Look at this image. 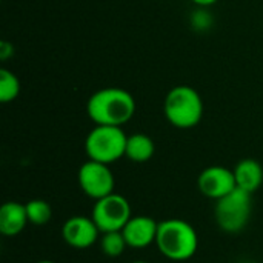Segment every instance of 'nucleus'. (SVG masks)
<instances>
[{
	"instance_id": "obj_16",
	"label": "nucleus",
	"mask_w": 263,
	"mask_h": 263,
	"mask_svg": "<svg viewBox=\"0 0 263 263\" xmlns=\"http://www.w3.org/2000/svg\"><path fill=\"white\" fill-rule=\"evenodd\" d=\"M18 94H20V80L12 71L2 68L0 69V102L9 103L15 100Z\"/></svg>"
},
{
	"instance_id": "obj_19",
	"label": "nucleus",
	"mask_w": 263,
	"mask_h": 263,
	"mask_svg": "<svg viewBox=\"0 0 263 263\" xmlns=\"http://www.w3.org/2000/svg\"><path fill=\"white\" fill-rule=\"evenodd\" d=\"M131 263H149V262H145V260H136V262H131Z\"/></svg>"
},
{
	"instance_id": "obj_10",
	"label": "nucleus",
	"mask_w": 263,
	"mask_h": 263,
	"mask_svg": "<svg viewBox=\"0 0 263 263\" xmlns=\"http://www.w3.org/2000/svg\"><path fill=\"white\" fill-rule=\"evenodd\" d=\"M159 222L148 216H133L123 227L122 233L126 245L134 250H143L156 243Z\"/></svg>"
},
{
	"instance_id": "obj_13",
	"label": "nucleus",
	"mask_w": 263,
	"mask_h": 263,
	"mask_svg": "<svg viewBox=\"0 0 263 263\" xmlns=\"http://www.w3.org/2000/svg\"><path fill=\"white\" fill-rule=\"evenodd\" d=\"M154 151H156V146L149 136L142 134V133L128 136L125 157H128L131 162H136V163L148 162L154 156Z\"/></svg>"
},
{
	"instance_id": "obj_11",
	"label": "nucleus",
	"mask_w": 263,
	"mask_h": 263,
	"mask_svg": "<svg viewBox=\"0 0 263 263\" xmlns=\"http://www.w3.org/2000/svg\"><path fill=\"white\" fill-rule=\"evenodd\" d=\"M29 223L26 206L18 202H6L0 208V233L6 237L20 234Z\"/></svg>"
},
{
	"instance_id": "obj_2",
	"label": "nucleus",
	"mask_w": 263,
	"mask_h": 263,
	"mask_svg": "<svg viewBox=\"0 0 263 263\" xmlns=\"http://www.w3.org/2000/svg\"><path fill=\"white\" fill-rule=\"evenodd\" d=\"M160 254L173 262H186L197 253L199 236L193 225L182 219L159 222L156 243Z\"/></svg>"
},
{
	"instance_id": "obj_12",
	"label": "nucleus",
	"mask_w": 263,
	"mask_h": 263,
	"mask_svg": "<svg viewBox=\"0 0 263 263\" xmlns=\"http://www.w3.org/2000/svg\"><path fill=\"white\" fill-rule=\"evenodd\" d=\"M236 186L242 191L254 194L263 183L262 165L254 159H243L234 166Z\"/></svg>"
},
{
	"instance_id": "obj_18",
	"label": "nucleus",
	"mask_w": 263,
	"mask_h": 263,
	"mask_svg": "<svg viewBox=\"0 0 263 263\" xmlns=\"http://www.w3.org/2000/svg\"><path fill=\"white\" fill-rule=\"evenodd\" d=\"M35 263H55V262H52V260H40V262H35Z\"/></svg>"
},
{
	"instance_id": "obj_6",
	"label": "nucleus",
	"mask_w": 263,
	"mask_h": 263,
	"mask_svg": "<svg viewBox=\"0 0 263 263\" xmlns=\"http://www.w3.org/2000/svg\"><path fill=\"white\" fill-rule=\"evenodd\" d=\"M91 217L102 234L109 231H122L128 220L133 217L131 205L126 197L112 193L103 199L96 200Z\"/></svg>"
},
{
	"instance_id": "obj_4",
	"label": "nucleus",
	"mask_w": 263,
	"mask_h": 263,
	"mask_svg": "<svg viewBox=\"0 0 263 263\" xmlns=\"http://www.w3.org/2000/svg\"><path fill=\"white\" fill-rule=\"evenodd\" d=\"M128 136L122 126L96 125L85 140V151L88 159L111 165L125 156Z\"/></svg>"
},
{
	"instance_id": "obj_3",
	"label": "nucleus",
	"mask_w": 263,
	"mask_h": 263,
	"mask_svg": "<svg viewBox=\"0 0 263 263\" xmlns=\"http://www.w3.org/2000/svg\"><path fill=\"white\" fill-rule=\"evenodd\" d=\"M165 117L179 128L190 129L200 123L203 116V102L200 94L188 85L174 86L165 97Z\"/></svg>"
},
{
	"instance_id": "obj_8",
	"label": "nucleus",
	"mask_w": 263,
	"mask_h": 263,
	"mask_svg": "<svg viewBox=\"0 0 263 263\" xmlns=\"http://www.w3.org/2000/svg\"><path fill=\"white\" fill-rule=\"evenodd\" d=\"M197 186L205 197L213 200H219L237 188L234 171L219 165L205 168L197 179Z\"/></svg>"
},
{
	"instance_id": "obj_15",
	"label": "nucleus",
	"mask_w": 263,
	"mask_h": 263,
	"mask_svg": "<svg viewBox=\"0 0 263 263\" xmlns=\"http://www.w3.org/2000/svg\"><path fill=\"white\" fill-rule=\"evenodd\" d=\"M100 248L106 257H120L123 251L128 248V245L122 231H109L102 234Z\"/></svg>"
},
{
	"instance_id": "obj_5",
	"label": "nucleus",
	"mask_w": 263,
	"mask_h": 263,
	"mask_svg": "<svg viewBox=\"0 0 263 263\" xmlns=\"http://www.w3.org/2000/svg\"><path fill=\"white\" fill-rule=\"evenodd\" d=\"M251 196L253 194L236 188L225 197L216 200L214 219L222 231L236 234L248 225L251 217Z\"/></svg>"
},
{
	"instance_id": "obj_17",
	"label": "nucleus",
	"mask_w": 263,
	"mask_h": 263,
	"mask_svg": "<svg viewBox=\"0 0 263 263\" xmlns=\"http://www.w3.org/2000/svg\"><path fill=\"white\" fill-rule=\"evenodd\" d=\"M191 2H194L196 5H200V6H210V5L216 3L217 0H191Z\"/></svg>"
},
{
	"instance_id": "obj_9",
	"label": "nucleus",
	"mask_w": 263,
	"mask_h": 263,
	"mask_svg": "<svg viewBox=\"0 0 263 263\" xmlns=\"http://www.w3.org/2000/svg\"><path fill=\"white\" fill-rule=\"evenodd\" d=\"M100 230L97 228L92 217L86 216H72L69 217L62 228L63 240L76 250H86L99 240Z\"/></svg>"
},
{
	"instance_id": "obj_1",
	"label": "nucleus",
	"mask_w": 263,
	"mask_h": 263,
	"mask_svg": "<svg viewBox=\"0 0 263 263\" xmlns=\"http://www.w3.org/2000/svg\"><path fill=\"white\" fill-rule=\"evenodd\" d=\"M86 112L96 125L123 126L136 114V100L126 89L109 86L88 99Z\"/></svg>"
},
{
	"instance_id": "obj_7",
	"label": "nucleus",
	"mask_w": 263,
	"mask_h": 263,
	"mask_svg": "<svg viewBox=\"0 0 263 263\" xmlns=\"http://www.w3.org/2000/svg\"><path fill=\"white\" fill-rule=\"evenodd\" d=\"M79 185L85 196L99 200L114 193L116 179L109 165L88 159L79 170Z\"/></svg>"
},
{
	"instance_id": "obj_14",
	"label": "nucleus",
	"mask_w": 263,
	"mask_h": 263,
	"mask_svg": "<svg viewBox=\"0 0 263 263\" xmlns=\"http://www.w3.org/2000/svg\"><path fill=\"white\" fill-rule=\"evenodd\" d=\"M25 206H26V214H28V220H29L31 225L43 227L52 217V210H51V206H49V203L46 200L32 199L28 203H25Z\"/></svg>"
}]
</instances>
